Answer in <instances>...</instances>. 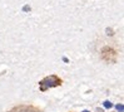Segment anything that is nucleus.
<instances>
[{"mask_svg": "<svg viewBox=\"0 0 124 112\" xmlns=\"http://www.w3.org/2000/svg\"><path fill=\"white\" fill-rule=\"evenodd\" d=\"M60 84H62V79L59 77L49 76V77H45L44 79H41L39 82V89L41 92H45L49 88H54V87H58Z\"/></svg>", "mask_w": 124, "mask_h": 112, "instance_id": "f257e3e1", "label": "nucleus"}, {"mask_svg": "<svg viewBox=\"0 0 124 112\" xmlns=\"http://www.w3.org/2000/svg\"><path fill=\"white\" fill-rule=\"evenodd\" d=\"M100 56H101V59L105 62H110V63H114L116 61V52L110 48V47H103L100 50Z\"/></svg>", "mask_w": 124, "mask_h": 112, "instance_id": "f03ea898", "label": "nucleus"}, {"mask_svg": "<svg viewBox=\"0 0 124 112\" xmlns=\"http://www.w3.org/2000/svg\"><path fill=\"white\" fill-rule=\"evenodd\" d=\"M9 112H40V110L35 106H25V104H21V106L14 107Z\"/></svg>", "mask_w": 124, "mask_h": 112, "instance_id": "7ed1b4c3", "label": "nucleus"}, {"mask_svg": "<svg viewBox=\"0 0 124 112\" xmlns=\"http://www.w3.org/2000/svg\"><path fill=\"white\" fill-rule=\"evenodd\" d=\"M105 107H112V103L110 102H105Z\"/></svg>", "mask_w": 124, "mask_h": 112, "instance_id": "20e7f679", "label": "nucleus"}, {"mask_svg": "<svg viewBox=\"0 0 124 112\" xmlns=\"http://www.w3.org/2000/svg\"><path fill=\"white\" fill-rule=\"evenodd\" d=\"M116 108H118V111H123V106H122V104H120V106L118 104V106H116Z\"/></svg>", "mask_w": 124, "mask_h": 112, "instance_id": "39448f33", "label": "nucleus"}, {"mask_svg": "<svg viewBox=\"0 0 124 112\" xmlns=\"http://www.w3.org/2000/svg\"><path fill=\"white\" fill-rule=\"evenodd\" d=\"M108 34H113V32H112V29H108V32H107Z\"/></svg>", "mask_w": 124, "mask_h": 112, "instance_id": "423d86ee", "label": "nucleus"}, {"mask_svg": "<svg viewBox=\"0 0 124 112\" xmlns=\"http://www.w3.org/2000/svg\"><path fill=\"white\" fill-rule=\"evenodd\" d=\"M83 112H89V111H83Z\"/></svg>", "mask_w": 124, "mask_h": 112, "instance_id": "0eeeda50", "label": "nucleus"}]
</instances>
